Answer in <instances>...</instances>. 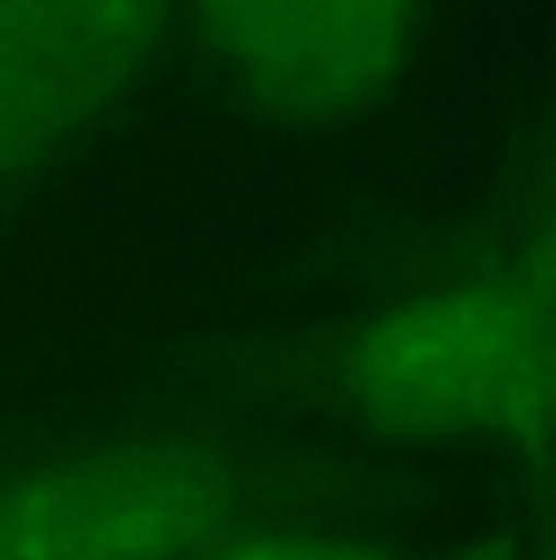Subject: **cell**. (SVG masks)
Returning a JSON list of instances; mask_svg holds the SVG:
<instances>
[{
	"instance_id": "6da1fadb",
	"label": "cell",
	"mask_w": 556,
	"mask_h": 560,
	"mask_svg": "<svg viewBox=\"0 0 556 560\" xmlns=\"http://www.w3.org/2000/svg\"><path fill=\"white\" fill-rule=\"evenodd\" d=\"M341 395L401 439H522L547 419V307L518 278L415 298L357 331Z\"/></svg>"
},
{
	"instance_id": "7a4b0ae2",
	"label": "cell",
	"mask_w": 556,
	"mask_h": 560,
	"mask_svg": "<svg viewBox=\"0 0 556 560\" xmlns=\"http://www.w3.org/2000/svg\"><path fill=\"white\" fill-rule=\"evenodd\" d=\"M234 498L230 463L190 439L89 448L0 488V560H200Z\"/></svg>"
},
{
	"instance_id": "3957f363",
	"label": "cell",
	"mask_w": 556,
	"mask_h": 560,
	"mask_svg": "<svg viewBox=\"0 0 556 560\" xmlns=\"http://www.w3.org/2000/svg\"><path fill=\"white\" fill-rule=\"evenodd\" d=\"M216 69L283 122H347L401 83L420 0H186Z\"/></svg>"
},
{
	"instance_id": "277c9868",
	"label": "cell",
	"mask_w": 556,
	"mask_h": 560,
	"mask_svg": "<svg viewBox=\"0 0 556 560\" xmlns=\"http://www.w3.org/2000/svg\"><path fill=\"white\" fill-rule=\"evenodd\" d=\"M171 0H0V186L45 171L147 73Z\"/></svg>"
},
{
	"instance_id": "5b68a950",
	"label": "cell",
	"mask_w": 556,
	"mask_h": 560,
	"mask_svg": "<svg viewBox=\"0 0 556 560\" xmlns=\"http://www.w3.org/2000/svg\"><path fill=\"white\" fill-rule=\"evenodd\" d=\"M206 560H391L371 541H347V536H250L210 551Z\"/></svg>"
},
{
	"instance_id": "8992f818",
	"label": "cell",
	"mask_w": 556,
	"mask_h": 560,
	"mask_svg": "<svg viewBox=\"0 0 556 560\" xmlns=\"http://www.w3.org/2000/svg\"><path fill=\"white\" fill-rule=\"evenodd\" d=\"M464 560H508V556H502L498 546H488V551H474V556H464Z\"/></svg>"
}]
</instances>
